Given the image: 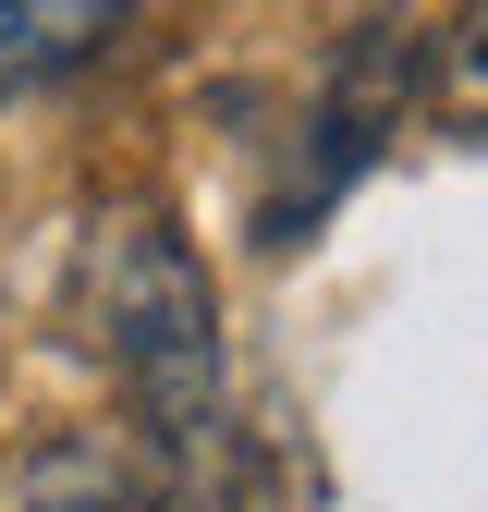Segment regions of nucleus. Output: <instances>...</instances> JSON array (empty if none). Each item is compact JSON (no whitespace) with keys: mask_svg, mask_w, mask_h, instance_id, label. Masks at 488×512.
<instances>
[{"mask_svg":"<svg viewBox=\"0 0 488 512\" xmlns=\"http://www.w3.org/2000/svg\"><path fill=\"white\" fill-rule=\"evenodd\" d=\"M86 330L135 403L147 452H232V391H220V293L159 208H110L86 232Z\"/></svg>","mask_w":488,"mask_h":512,"instance_id":"f257e3e1","label":"nucleus"},{"mask_svg":"<svg viewBox=\"0 0 488 512\" xmlns=\"http://www.w3.org/2000/svg\"><path fill=\"white\" fill-rule=\"evenodd\" d=\"M13 512H159L147 500V452H122V439H49L13 476Z\"/></svg>","mask_w":488,"mask_h":512,"instance_id":"20e7f679","label":"nucleus"},{"mask_svg":"<svg viewBox=\"0 0 488 512\" xmlns=\"http://www.w3.org/2000/svg\"><path fill=\"white\" fill-rule=\"evenodd\" d=\"M403 98H415V37H403V25H366V37L342 49V74L318 86V110L293 122V159H281L269 208H257V244H269V256H293V244L366 183V159H379L391 122H403Z\"/></svg>","mask_w":488,"mask_h":512,"instance_id":"f03ea898","label":"nucleus"},{"mask_svg":"<svg viewBox=\"0 0 488 512\" xmlns=\"http://www.w3.org/2000/svg\"><path fill=\"white\" fill-rule=\"evenodd\" d=\"M147 0H0V98L25 86H61L74 61H98Z\"/></svg>","mask_w":488,"mask_h":512,"instance_id":"7ed1b4c3","label":"nucleus"},{"mask_svg":"<svg viewBox=\"0 0 488 512\" xmlns=\"http://www.w3.org/2000/svg\"><path fill=\"white\" fill-rule=\"evenodd\" d=\"M427 98H440V122H452V135H488V0H464V13L440 25Z\"/></svg>","mask_w":488,"mask_h":512,"instance_id":"39448f33","label":"nucleus"}]
</instances>
